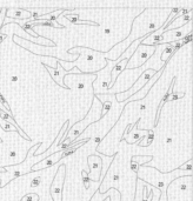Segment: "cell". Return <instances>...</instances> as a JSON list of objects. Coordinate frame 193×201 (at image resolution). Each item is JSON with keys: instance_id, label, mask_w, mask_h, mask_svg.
Here are the masks:
<instances>
[{"instance_id": "1", "label": "cell", "mask_w": 193, "mask_h": 201, "mask_svg": "<svg viewBox=\"0 0 193 201\" xmlns=\"http://www.w3.org/2000/svg\"><path fill=\"white\" fill-rule=\"evenodd\" d=\"M17 80H18L17 77H12V81H17Z\"/></svg>"}, {"instance_id": "4", "label": "cell", "mask_w": 193, "mask_h": 201, "mask_svg": "<svg viewBox=\"0 0 193 201\" xmlns=\"http://www.w3.org/2000/svg\"><path fill=\"white\" fill-rule=\"evenodd\" d=\"M113 179H114V180H118V179H119V177H118V175H114V177H113Z\"/></svg>"}, {"instance_id": "3", "label": "cell", "mask_w": 193, "mask_h": 201, "mask_svg": "<svg viewBox=\"0 0 193 201\" xmlns=\"http://www.w3.org/2000/svg\"><path fill=\"white\" fill-rule=\"evenodd\" d=\"M10 155H11V156H15V152H11Z\"/></svg>"}, {"instance_id": "5", "label": "cell", "mask_w": 193, "mask_h": 201, "mask_svg": "<svg viewBox=\"0 0 193 201\" xmlns=\"http://www.w3.org/2000/svg\"><path fill=\"white\" fill-rule=\"evenodd\" d=\"M109 32H111V31H109V30H105V33H106V34H108Z\"/></svg>"}, {"instance_id": "2", "label": "cell", "mask_w": 193, "mask_h": 201, "mask_svg": "<svg viewBox=\"0 0 193 201\" xmlns=\"http://www.w3.org/2000/svg\"><path fill=\"white\" fill-rule=\"evenodd\" d=\"M166 142H167V143H170V142H172V139H171V138H169V139H167V141H166Z\"/></svg>"}]
</instances>
